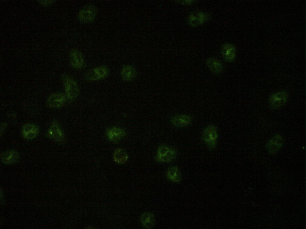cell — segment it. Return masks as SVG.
I'll use <instances>...</instances> for the list:
<instances>
[{
    "label": "cell",
    "mask_w": 306,
    "mask_h": 229,
    "mask_svg": "<svg viewBox=\"0 0 306 229\" xmlns=\"http://www.w3.org/2000/svg\"><path fill=\"white\" fill-rule=\"evenodd\" d=\"M65 90L67 99L70 101L76 99L79 93V89L76 81L67 76L64 79Z\"/></svg>",
    "instance_id": "obj_1"
},
{
    "label": "cell",
    "mask_w": 306,
    "mask_h": 229,
    "mask_svg": "<svg viewBox=\"0 0 306 229\" xmlns=\"http://www.w3.org/2000/svg\"><path fill=\"white\" fill-rule=\"evenodd\" d=\"M218 136L217 130L215 126L209 125L204 129L203 139L209 149L212 150L215 147Z\"/></svg>",
    "instance_id": "obj_2"
},
{
    "label": "cell",
    "mask_w": 306,
    "mask_h": 229,
    "mask_svg": "<svg viewBox=\"0 0 306 229\" xmlns=\"http://www.w3.org/2000/svg\"><path fill=\"white\" fill-rule=\"evenodd\" d=\"M176 154L174 149L166 146H161L158 149L156 159L159 162H169L174 159Z\"/></svg>",
    "instance_id": "obj_3"
},
{
    "label": "cell",
    "mask_w": 306,
    "mask_h": 229,
    "mask_svg": "<svg viewBox=\"0 0 306 229\" xmlns=\"http://www.w3.org/2000/svg\"><path fill=\"white\" fill-rule=\"evenodd\" d=\"M108 68L105 66L95 67L91 69L85 74V79L88 81H93L105 78L108 74Z\"/></svg>",
    "instance_id": "obj_4"
},
{
    "label": "cell",
    "mask_w": 306,
    "mask_h": 229,
    "mask_svg": "<svg viewBox=\"0 0 306 229\" xmlns=\"http://www.w3.org/2000/svg\"><path fill=\"white\" fill-rule=\"evenodd\" d=\"M97 13L96 7L93 5L89 4L84 7L79 12L78 18L83 23H87L92 21Z\"/></svg>",
    "instance_id": "obj_5"
},
{
    "label": "cell",
    "mask_w": 306,
    "mask_h": 229,
    "mask_svg": "<svg viewBox=\"0 0 306 229\" xmlns=\"http://www.w3.org/2000/svg\"><path fill=\"white\" fill-rule=\"evenodd\" d=\"M284 140L279 134H276L270 138L266 145V147L268 153L275 154L278 152L282 147Z\"/></svg>",
    "instance_id": "obj_6"
},
{
    "label": "cell",
    "mask_w": 306,
    "mask_h": 229,
    "mask_svg": "<svg viewBox=\"0 0 306 229\" xmlns=\"http://www.w3.org/2000/svg\"><path fill=\"white\" fill-rule=\"evenodd\" d=\"M210 18V16L208 14L199 11H195L190 15L189 21L191 26L195 27L207 21Z\"/></svg>",
    "instance_id": "obj_7"
},
{
    "label": "cell",
    "mask_w": 306,
    "mask_h": 229,
    "mask_svg": "<svg viewBox=\"0 0 306 229\" xmlns=\"http://www.w3.org/2000/svg\"><path fill=\"white\" fill-rule=\"evenodd\" d=\"M287 93L284 92L275 93L271 96L269 99L270 105L273 109H277L283 106L287 101Z\"/></svg>",
    "instance_id": "obj_8"
},
{
    "label": "cell",
    "mask_w": 306,
    "mask_h": 229,
    "mask_svg": "<svg viewBox=\"0 0 306 229\" xmlns=\"http://www.w3.org/2000/svg\"><path fill=\"white\" fill-rule=\"evenodd\" d=\"M48 135L59 143H62L65 141V136L58 123L53 122L50 127L48 132Z\"/></svg>",
    "instance_id": "obj_9"
},
{
    "label": "cell",
    "mask_w": 306,
    "mask_h": 229,
    "mask_svg": "<svg viewBox=\"0 0 306 229\" xmlns=\"http://www.w3.org/2000/svg\"><path fill=\"white\" fill-rule=\"evenodd\" d=\"M69 57L70 64L73 68L79 69L82 67L84 63V60L79 51L76 49L72 50Z\"/></svg>",
    "instance_id": "obj_10"
},
{
    "label": "cell",
    "mask_w": 306,
    "mask_h": 229,
    "mask_svg": "<svg viewBox=\"0 0 306 229\" xmlns=\"http://www.w3.org/2000/svg\"><path fill=\"white\" fill-rule=\"evenodd\" d=\"M20 155L17 151L10 150L6 151L1 155V161L6 164H10L15 163L19 159Z\"/></svg>",
    "instance_id": "obj_11"
},
{
    "label": "cell",
    "mask_w": 306,
    "mask_h": 229,
    "mask_svg": "<svg viewBox=\"0 0 306 229\" xmlns=\"http://www.w3.org/2000/svg\"><path fill=\"white\" fill-rule=\"evenodd\" d=\"M66 96L62 93L52 95L48 99L47 103L50 107L58 108L61 106L65 102Z\"/></svg>",
    "instance_id": "obj_12"
},
{
    "label": "cell",
    "mask_w": 306,
    "mask_h": 229,
    "mask_svg": "<svg viewBox=\"0 0 306 229\" xmlns=\"http://www.w3.org/2000/svg\"><path fill=\"white\" fill-rule=\"evenodd\" d=\"M39 132L38 127L36 125L28 124L25 125L22 129V133L24 138L27 139L35 138Z\"/></svg>",
    "instance_id": "obj_13"
},
{
    "label": "cell",
    "mask_w": 306,
    "mask_h": 229,
    "mask_svg": "<svg viewBox=\"0 0 306 229\" xmlns=\"http://www.w3.org/2000/svg\"><path fill=\"white\" fill-rule=\"evenodd\" d=\"M221 53L224 59L229 62H233L235 56V48L232 44L227 43L224 45Z\"/></svg>",
    "instance_id": "obj_14"
},
{
    "label": "cell",
    "mask_w": 306,
    "mask_h": 229,
    "mask_svg": "<svg viewBox=\"0 0 306 229\" xmlns=\"http://www.w3.org/2000/svg\"><path fill=\"white\" fill-rule=\"evenodd\" d=\"M126 134V132L124 129L117 127H114L110 129L107 132L108 138L115 143L118 142Z\"/></svg>",
    "instance_id": "obj_15"
},
{
    "label": "cell",
    "mask_w": 306,
    "mask_h": 229,
    "mask_svg": "<svg viewBox=\"0 0 306 229\" xmlns=\"http://www.w3.org/2000/svg\"><path fill=\"white\" fill-rule=\"evenodd\" d=\"M192 121L191 117L188 115L179 114L173 117L172 122L175 126L179 127H184L190 123Z\"/></svg>",
    "instance_id": "obj_16"
},
{
    "label": "cell",
    "mask_w": 306,
    "mask_h": 229,
    "mask_svg": "<svg viewBox=\"0 0 306 229\" xmlns=\"http://www.w3.org/2000/svg\"><path fill=\"white\" fill-rule=\"evenodd\" d=\"M206 64L210 70L215 73H221L223 70V67L222 64L215 58H209L206 60Z\"/></svg>",
    "instance_id": "obj_17"
},
{
    "label": "cell",
    "mask_w": 306,
    "mask_h": 229,
    "mask_svg": "<svg viewBox=\"0 0 306 229\" xmlns=\"http://www.w3.org/2000/svg\"><path fill=\"white\" fill-rule=\"evenodd\" d=\"M136 71L134 68L130 65H126L122 68L121 75L122 79L126 81L132 80L136 77Z\"/></svg>",
    "instance_id": "obj_18"
},
{
    "label": "cell",
    "mask_w": 306,
    "mask_h": 229,
    "mask_svg": "<svg viewBox=\"0 0 306 229\" xmlns=\"http://www.w3.org/2000/svg\"><path fill=\"white\" fill-rule=\"evenodd\" d=\"M166 175L168 179L174 182H178L181 179L180 171L178 168L175 166L170 167L167 171Z\"/></svg>",
    "instance_id": "obj_19"
},
{
    "label": "cell",
    "mask_w": 306,
    "mask_h": 229,
    "mask_svg": "<svg viewBox=\"0 0 306 229\" xmlns=\"http://www.w3.org/2000/svg\"><path fill=\"white\" fill-rule=\"evenodd\" d=\"M140 221L142 225L146 228H150L152 227L155 223L154 215L150 213L143 214L140 218Z\"/></svg>",
    "instance_id": "obj_20"
},
{
    "label": "cell",
    "mask_w": 306,
    "mask_h": 229,
    "mask_svg": "<svg viewBox=\"0 0 306 229\" xmlns=\"http://www.w3.org/2000/svg\"><path fill=\"white\" fill-rule=\"evenodd\" d=\"M114 158L116 162L122 164L126 162L128 160V156L127 153L124 150L119 149L115 151Z\"/></svg>",
    "instance_id": "obj_21"
},
{
    "label": "cell",
    "mask_w": 306,
    "mask_h": 229,
    "mask_svg": "<svg viewBox=\"0 0 306 229\" xmlns=\"http://www.w3.org/2000/svg\"><path fill=\"white\" fill-rule=\"evenodd\" d=\"M7 127V125L5 123L2 124L1 127V130L2 129V130L1 131V132H2L3 133V132H4L3 131L5 130V129H6Z\"/></svg>",
    "instance_id": "obj_22"
},
{
    "label": "cell",
    "mask_w": 306,
    "mask_h": 229,
    "mask_svg": "<svg viewBox=\"0 0 306 229\" xmlns=\"http://www.w3.org/2000/svg\"><path fill=\"white\" fill-rule=\"evenodd\" d=\"M194 1L192 0H184L182 1V3L185 4H190L193 3Z\"/></svg>",
    "instance_id": "obj_23"
},
{
    "label": "cell",
    "mask_w": 306,
    "mask_h": 229,
    "mask_svg": "<svg viewBox=\"0 0 306 229\" xmlns=\"http://www.w3.org/2000/svg\"><path fill=\"white\" fill-rule=\"evenodd\" d=\"M43 1V2H42L41 3L45 5L48 4H51V3L52 2L51 1H47V2H46L47 1Z\"/></svg>",
    "instance_id": "obj_24"
}]
</instances>
